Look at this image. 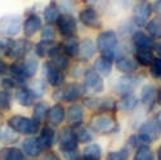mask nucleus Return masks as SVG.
Here are the masks:
<instances>
[{
	"mask_svg": "<svg viewBox=\"0 0 161 160\" xmlns=\"http://www.w3.org/2000/svg\"><path fill=\"white\" fill-rule=\"evenodd\" d=\"M117 35L114 30H107L98 35L97 37V49L99 50L101 56L107 57L110 60L116 58L117 56Z\"/></svg>",
	"mask_w": 161,
	"mask_h": 160,
	"instance_id": "f257e3e1",
	"label": "nucleus"
},
{
	"mask_svg": "<svg viewBox=\"0 0 161 160\" xmlns=\"http://www.w3.org/2000/svg\"><path fill=\"white\" fill-rule=\"evenodd\" d=\"M137 134H138L142 145L150 146L152 142L158 140V137L161 134V120L157 116H153L148 120H146L139 127Z\"/></svg>",
	"mask_w": 161,
	"mask_h": 160,
	"instance_id": "f03ea898",
	"label": "nucleus"
},
{
	"mask_svg": "<svg viewBox=\"0 0 161 160\" xmlns=\"http://www.w3.org/2000/svg\"><path fill=\"white\" fill-rule=\"evenodd\" d=\"M90 128L97 134H114L119 130V124L115 117L107 114H97L90 119Z\"/></svg>",
	"mask_w": 161,
	"mask_h": 160,
	"instance_id": "7ed1b4c3",
	"label": "nucleus"
},
{
	"mask_svg": "<svg viewBox=\"0 0 161 160\" xmlns=\"http://www.w3.org/2000/svg\"><path fill=\"white\" fill-rule=\"evenodd\" d=\"M7 124L14 130L17 134L29 136V137L35 136L40 130V125L37 123H35L32 119L26 117V116H21V115H14V116L9 117Z\"/></svg>",
	"mask_w": 161,
	"mask_h": 160,
	"instance_id": "20e7f679",
	"label": "nucleus"
},
{
	"mask_svg": "<svg viewBox=\"0 0 161 160\" xmlns=\"http://www.w3.org/2000/svg\"><path fill=\"white\" fill-rule=\"evenodd\" d=\"M58 147L61 154L79 150V141L76 137V132L71 127H64L58 133Z\"/></svg>",
	"mask_w": 161,
	"mask_h": 160,
	"instance_id": "39448f33",
	"label": "nucleus"
},
{
	"mask_svg": "<svg viewBox=\"0 0 161 160\" xmlns=\"http://www.w3.org/2000/svg\"><path fill=\"white\" fill-rule=\"evenodd\" d=\"M22 30V22L18 16H5L0 18V34L16 36Z\"/></svg>",
	"mask_w": 161,
	"mask_h": 160,
	"instance_id": "423d86ee",
	"label": "nucleus"
},
{
	"mask_svg": "<svg viewBox=\"0 0 161 160\" xmlns=\"http://www.w3.org/2000/svg\"><path fill=\"white\" fill-rule=\"evenodd\" d=\"M84 88L90 93H101V92H103L102 76L94 69L85 70V72H84Z\"/></svg>",
	"mask_w": 161,
	"mask_h": 160,
	"instance_id": "0eeeda50",
	"label": "nucleus"
},
{
	"mask_svg": "<svg viewBox=\"0 0 161 160\" xmlns=\"http://www.w3.org/2000/svg\"><path fill=\"white\" fill-rule=\"evenodd\" d=\"M30 44L27 40L25 39H18V40H12L9 49L7 52V57L13 60V61H19L26 56V53L29 52Z\"/></svg>",
	"mask_w": 161,
	"mask_h": 160,
	"instance_id": "6e6552de",
	"label": "nucleus"
},
{
	"mask_svg": "<svg viewBox=\"0 0 161 160\" xmlns=\"http://www.w3.org/2000/svg\"><path fill=\"white\" fill-rule=\"evenodd\" d=\"M21 150L25 154V156H29V157H37L44 152L42 143H40L39 138L35 136H30L27 138H25L21 145Z\"/></svg>",
	"mask_w": 161,
	"mask_h": 160,
	"instance_id": "1a4fd4ad",
	"label": "nucleus"
},
{
	"mask_svg": "<svg viewBox=\"0 0 161 160\" xmlns=\"http://www.w3.org/2000/svg\"><path fill=\"white\" fill-rule=\"evenodd\" d=\"M57 27H58L59 34L63 37H71L76 34L77 23H76V20L71 14H63V16H59L57 21Z\"/></svg>",
	"mask_w": 161,
	"mask_h": 160,
	"instance_id": "9d476101",
	"label": "nucleus"
},
{
	"mask_svg": "<svg viewBox=\"0 0 161 160\" xmlns=\"http://www.w3.org/2000/svg\"><path fill=\"white\" fill-rule=\"evenodd\" d=\"M66 119L69 127L76 129L79 127L83 125V120H84V109L83 106H80L77 103H74L69 106V109L66 111Z\"/></svg>",
	"mask_w": 161,
	"mask_h": 160,
	"instance_id": "9b49d317",
	"label": "nucleus"
},
{
	"mask_svg": "<svg viewBox=\"0 0 161 160\" xmlns=\"http://www.w3.org/2000/svg\"><path fill=\"white\" fill-rule=\"evenodd\" d=\"M152 13V5L148 3H139L134 7L133 10V22L136 26H146Z\"/></svg>",
	"mask_w": 161,
	"mask_h": 160,
	"instance_id": "f8f14e48",
	"label": "nucleus"
},
{
	"mask_svg": "<svg viewBox=\"0 0 161 160\" xmlns=\"http://www.w3.org/2000/svg\"><path fill=\"white\" fill-rule=\"evenodd\" d=\"M131 42H133V45H134V48H136V50H142V49L153 50L155 47H156L152 37L148 36L146 32L141 31V30H137V31L133 32Z\"/></svg>",
	"mask_w": 161,
	"mask_h": 160,
	"instance_id": "ddd939ff",
	"label": "nucleus"
},
{
	"mask_svg": "<svg viewBox=\"0 0 161 160\" xmlns=\"http://www.w3.org/2000/svg\"><path fill=\"white\" fill-rule=\"evenodd\" d=\"M40 143H42L44 151L50 150L54 146L57 141V133L52 125H44L42 129L39 130V136H37Z\"/></svg>",
	"mask_w": 161,
	"mask_h": 160,
	"instance_id": "4468645a",
	"label": "nucleus"
},
{
	"mask_svg": "<svg viewBox=\"0 0 161 160\" xmlns=\"http://www.w3.org/2000/svg\"><path fill=\"white\" fill-rule=\"evenodd\" d=\"M43 69H44V75H45L47 82L50 85H53V87H61L63 84V75H62V72L50 61L44 63Z\"/></svg>",
	"mask_w": 161,
	"mask_h": 160,
	"instance_id": "2eb2a0df",
	"label": "nucleus"
},
{
	"mask_svg": "<svg viewBox=\"0 0 161 160\" xmlns=\"http://www.w3.org/2000/svg\"><path fill=\"white\" fill-rule=\"evenodd\" d=\"M79 20L81 21L85 26L92 29H99L101 27V20L99 16L94 8L88 7L85 9H83L81 12L79 13Z\"/></svg>",
	"mask_w": 161,
	"mask_h": 160,
	"instance_id": "dca6fc26",
	"label": "nucleus"
},
{
	"mask_svg": "<svg viewBox=\"0 0 161 160\" xmlns=\"http://www.w3.org/2000/svg\"><path fill=\"white\" fill-rule=\"evenodd\" d=\"M59 93H61L59 98L62 101H64V102H75L83 96L84 88L80 84H77V83H71L69 85H66Z\"/></svg>",
	"mask_w": 161,
	"mask_h": 160,
	"instance_id": "f3484780",
	"label": "nucleus"
},
{
	"mask_svg": "<svg viewBox=\"0 0 161 160\" xmlns=\"http://www.w3.org/2000/svg\"><path fill=\"white\" fill-rule=\"evenodd\" d=\"M137 84H138V77L131 75H123L116 80L115 89L123 96L126 94V93H131V90L137 87Z\"/></svg>",
	"mask_w": 161,
	"mask_h": 160,
	"instance_id": "a211bd4d",
	"label": "nucleus"
},
{
	"mask_svg": "<svg viewBox=\"0 0 161 160\" xmlns=\"http://www.w3.org/2000/svg\"><path fill=\"white\" fill-rule=\"evenodd\" d=\"M96 54V45L90 39H84L81 42H79V49H77V60L85 62L89 61L93 56Z\"/></svg>",
	"mask_w": 161,
	"mask_h": 160,
	"instance_id": "6ab92c4d",
	"label": "nucleus"
},
{
	"mask_svg": "<svg viewBox=\"0 0 161 160\" xmlns=\"http://www.w3.org/2000/svg\"><path fill=\"white\" fill-rule=\"evenodd\" d=\"M64 117H66V110L61 103L53 105L52 107L48 110L47 119L50 123V125H59L61 123H63Z\"/></svg>",
	"mask_w": 161,
	"mask_h": 160,
	"instance_id": "aec40b11",
	"label": "nucleus"
},
{
	"mask_svg": "<svg viewBox=\"0 0 161 160\" xmlns=\"http://www.w3.org/2000/svg\"><path fill=\"white\" fill-rule=\"evenodd\" d=\"M116 106L120 111L123 112H130L133 110H136V107L138 106V98L133 94V93H126L123 94L121 98L119 100V102H116Z\"/></svg>",
	"mask_w": 161,
	"mask_h": 160,
	"instance_id": "412c9836",
	"label": "nucleus"
},
{
	"mask_svg": "<svg viewBox=\"0 0 161 160\" xmlns=\"http://www.w3.org/2000/svg\"><path fill=\"white\" fill-rule=\"evenodd\" d=\"M141 100L148 109H152L157 101V89L152 84H146L141 92Z\"/></svg>",
	"mask_w": 161,
	"mask_h": 160,
	"instance_id": "4be33fe9",
	"label": "nucleus"
},
{
	"mask_svg": "<svg viewBox=\"0 0 161 160\" xmlns=\"http://www.w3.org/2000/svg\"><path fill=\"white\" fill-rule=\"evenodd\" d=\"M40 29H42V18L36 14H32L25 20V23L22 26V30L26 36H32L35 35Z\"/></svg>",
	"mask_w": 161,
	"mask_h": 160,
	"instance_id": "5701e85b",
	"label": "nucleus"
},
{
	"mask_svg": "<svg viewBox=\"0 0 161 160\" xmlns=\"http://www.w3.org/2000/svg\"><path fill=\"white\" fill-rule=\"evenodd\" d=\"M138 67L139 65L137 63V61L130 57H119L116 61V69L126 75H130L134 71H137Z\"/></svg>",
	"mask_w": 161,
	"mask_h": 160,
	"instance_id": "b1692460",
	"label": "nucleus"
},
{
	"mask_svg": "<svg viewBox=\"0 0 161 160\" xmlns=\"http://www.w3.org/2000/svg\"><path fill=\"white\" fill-rule=\"evenodd\" d=\"M18 136L19 134H17L8 124H0V143L13 145L18 142Z\"/></svg>",
	"mask_w": 161,
	"mask_h": 160,
	"instance_id": "393cba45",
	"label": "nucleus"
},
{
	"mask_svg": "<svg viewBox=\"0 0 161 160\" xmlns=\"http://www.w3.org/2000/svg\"><path fill=\"white\" fill-rule=\"evenodd\" d=\"M22 65V72L23 76L26 79H30L32 76H35V74L37 72V67H39V62L34 56H27L25 58L23 62H21Z\"/></svg>",
	"mask_w": 161,
	"mask_h": 160,
	"instance_id": "a878e982",
	"label": "nucleus"
},
{
	"mask_svg": "<svg viewBox=\"0 0 161 160\" xmlns=\"http://www.w3.org/2000/svg\"><path fill=\"white\" fill-rule=\"evenodd\" d=\"M0 160H25V154L16 146L0 149Z\"/></svg>",
	"mask_w": 161,
	"mask_h": 160,
	"instance_id": "bb28decb",
	"label": "nucleus"
},
{
	"mask_svg": "<svg viewBox=\"0 0 161 160\" xmlns=\"http://www.w3.org/2000/svg\"><path fill=\"white\" fill-rule=\"evenodd\" d=\"M94 70L101 75V76H108L112 71V60L107 57H98L94 61Z\"/></svg>",
	"mask_w": 161,
	"mask_h": 160,
	"instance_id": "cd10ccee",
	"label": "nucleus"
},
{
	"mask_svg": "<svg viewBox=\"0 0 161 160\" xmlns=\"http://www.w3.org/2000/svg\"><path fill=\"white\" fill-rule=\"evenodd\" d=\"M48 105L45 102H37L34 106V111H32V120L39 125H42L44 123V120L47 119L48 115Z\"/></svg>",
	"mask_w": 161,
	"mask_h": 160,
	"instance_id": "c85d7f7f",
	"label": "nucleus"
},
{
	"mask_svg": "<svg viewBox=\"0 0 161 160\" xmlns=\"http://www.w3.org/2000/svg\"><path fill=\"white\" fill-rule=\"evenodd\" d=\"M62 50L67 57H76L77 49H79V40L75 36L66 37V40L62 43Z\"/></svg>",
	"mask_w": 161,
	"mask_h": 160,
	"instance_id": "c756f323",
	"label": "nucleus"
},
{
	"mask_svg": "<svg viewBox=\"0 0 161 160\" xmlns=\"http://www.w3.org/2000/svg\"><path fill=\"white\" fill-rule=\"evenodd\" d=\"M75 132H76V137H77L79 143H85V145L90 143V142H93V140H94V137H96V133L92 130L90 127L81 125V127L76 128Z\"/></svg>",
	"mask_w": 161,
	"mask_h": 160,
	"instance_id": "7c9ffc66",
	"label": "nucleus"
},
{
	"mask_svg": "<svg viewBox=\"0 0 161 160\" xmlns=\"http://www.w3.org/2000/svg\"><path fill=\"white\" fill-rule=\"evenodd\" d=\"M58 18H59V9L54 2H50L44 9V20L47 23L53 25V23H57Z\"/></svg>",
	"mask_w": 161,
	"mask_h": 160,
	"instance_id": "2f4dec72",
	"label": "nucleus"
},
{
	"mask_svg": "<svg viewBox=\"0 0 161 160\" xmlns=\"http://www.w3.org/2000/svg\"><path fill=\"white\" fill-rule=\"evenodd\" d=\"M16 100L21 106H23V107H30V106L34 105L35 98L27 88H19L16 92Z\"/></svg>",
	"mask_w": 161,
	"mask_h": 160,
	"instance_id": "473e14b6",
	"label": "nucleus"
},
{
	"mask_svg": "<svg viewBox=\"0 0 161 160\" xmlns=\"http://www.w3.org/2000/svg\"><path fill=\"white\" fill-rule=\"evenodd\" d=\"M155 56L152 50H147V49H142V50H137L136 52V61L138 65L141 66H151L152 62L155 61Z\"/></svg>",
	"mask_w": 161,
	"mask_h": 160,
	"instance_id": "72a5a7b5",
	"label": "nucleus"
},
{
	"mask_svg": "<svg viewBox=\"0 0 161 160\" xmlns=\"http://www.w3.org/2000/svg\"><path fill=\"white\" fill-rule=\"evenodd\" d=\"M81 156H85V157H89V159L101 160V157H102V147L98 143H92L90 142L83 149Z\"/></svg>",
	"mask_w": 161,
	"mask_h": 160,
	"instance_id": "f704fd0d",
	"label": "nucleus"
},
{
	"mask_svg": "<svg viewBox=\"0 0 161 160\" xmlns=\"http://www.w3.org/2000/svg\"><path fill=\"white\" fill-rule=\"evenodd\" d=\"M155 154L151 150L150 146H139L138 149H136V152L133 155V160H153Z\"/></svg>",
	"mask_w": 161,
	"mask_h": 160,
	"instance_id": "c9c22d12",
	"label": "nucleus"
},
{
	"mask_svg": "<svg viewBox=\"0 0 161 160\" xmlns=\"http://www.w3.org/2000/svg\"><path fill=\"white\" fill-rule=\"evenodd\" d=\"M27 89L30 90L31 94L34 96V98H42L47 93L45 84L42 82V80H35V82H31L27 85Z\"/></svg>",
	"mask_w": 161,
	"mask_h": 160,
	"instance_id": "e433bc0d",
	"label": "nucleus"
},
{
	"mask_svg": "<svg viewBox=\"0 0 161 160\" xmlns=\"http://www.w3.org/2000/svg\"><path fill=\"white\" fill-rule=\"evenodd\" d=\"M146 30L153 39H161V20L153 18L146 23Z\"/></svg>",
	"mask_w": 161,
	"mask_h": 160,
	"instance_id": "4c0bfd02",
	"label": "nucleus"
},
{
	"mask_svg": "<svg viewBox=\"0 0 161 160\" xmlns=\"http://www.w3.org/2000/svg\"><path fill=\"white\" fill-rule=\"evenodd\" d=\"M50 60H52L50 62H52L53 65H54L59 71H64L67 67H69V65H70L69 57H67V56L64 54L63 50H62V52H59V53H57L56 56H53Z\"/></svg>",
	"mask_w": 161,
	"mask_h": 160,
	"instance_id": "58836bf2",
	"label": "nucleus"
},
{
	"mask_svg": "<svg viewBox=\"0 0 161 160\" xmlns=\"http://www.w3.org/2000/svg\"><path fill=\"white\" fill-rule=\"evenodd\" d=\"M129 147L124 146V147L119 149L116 151H110L106 155V160H129Z\"/></svg>",
	"mask_w": 161,
	"mask_h": 160,
	"instance_id": "ea45409f",
	"label": "nucleus"
},
{
	"mask_svg": "<svg viewBox=\"0 0 161 160\" xmlns=\"http://www.w3.org/2000/svg\"><path fill=\"white\" fill-rule=\"evenodd\" d=\"M116 109H117L116 102L112 98H99L97 111H99V112H114Z\"/></svg>",
	"mask_w": 161,
	"mask_h": 160,
	"instance_id": "a19ab883",
	"label": "nucleus"
},
{
	"mask_svg": "<svg viewBox=\"0 0 161 160\" xmlns=\"http://www.w3.org/2000/svg\"><path fill=\"white\" fill-rule=\"evenodd\" d=\"M12 106V97L10 93L7 89L0 90V110L2 111H9Z\"/></svg>",
	"mask_w": 161,
	"mask_h": 160,
	"instance_id": "79ce46f5",
	"label": "nucleus"
},
{
	"mask_svg": "<svg viewBox=\"0 0 161 160\" xmlns=\"http://www.w3.org/2000/svg\"><path fill=\"white\" fill-rule=\"evenodd\" d=\"M54 36H56V32L53 30L50 26H47L42 30V34H40V40H42V43L44 44H50L53 43V40H54Z\"/></svg>",
	"mask_w": 161,
	"mask_h": 160,
	"instance_id": "37998d69",
	"label": "nucleus"
},
{
	"mask_svg": "<svg viewBox=\"0 0 161 160\" xmlns=\"http://www.w3.org/2000/svg\"><path fill=\"white\" fill-rule=\"evenodd\" d=\"M150 74L155 77L161 80V58H155V61L152 62V65L150 66Z\"/></svg>",
	"mask_w": 161,
	"mask_h": 160,
	"instance_id": "c03bdc74",
	"label": "nucleus"
},
{
	"mask_svg": "<svg viewBox=\"0 0 161 160\" xmlns=\"http://www.w3.org/2000/svg\"><path fill=\"white\" fill-rule=\"evenodd\" d=\"M126 143H128V147H130V149H138L139 146H143L141 140H139V137H138V134H131L128 138Z\"/></svg>",
	"mask_w": 161,
	"mask_h": 160,
	"instance_id": "a18cd8bd",
	"label": "nucleus"
},
{
	"mask_svg": "<svg viewBox=\"0 0 161 160\" xmlns=\"http://www.w3.org/2000/svg\"><path fill=\"white\" fill-rule=\"evenodd\" d=\"M0 84H2V87H4V89H7V90L18 87V84L12 77H4V79H2V80H0Z\"/></svg>",
	"mask_w": 161,
	"mask_h": 160,
	"instance_id": "49530a36",
	"label": "nucleus"
},
{
	"mask_svg": "<svg viewBox=\"0 0 161 160\" xmlns=\"http://www.w3.org/2000/svg\"><path fill=\"white\" fill-rule=\"evenodd\" d=\"M10 42V39H0V56H7Z\"/></svg>",
	"mask_w": 161,
	"mask_h": 160,
	"instance_id": "de8ad7c7",
	"label": "nucleus"
},
{
	"mask_svg": "<svg viewBox=\"0 0 161 160\" xmlns=\"http://www.w3.org/2000/svg\"><path fill=\"white\" fill-rule=\"evenodd\" d=\"M48 45H49V44H44V43L40 42V43H39V44H36V47H35V53H36V54H37L39 57H44V56L47 54Z\"/></svg>",
	"mask_w": 161,
	"mask_h": 160,
	"instance_id": "09e8293b",
	"label": "nucleus"
},
{
	"mask_svg": "<svg viewBox=\"0 0 161 160\" xmlns=\"http://www.w3.org/2000/svg\"><path fill=\"white\" fill-rule=\"evenodd\" d=\"M42 160H62L56 152H53V151H48L45 152L43 156H42Z\"/></svg>",
	"mask_w": 161,
	"mask_h": 160,
	"instance_id": "8fccbe9b",
	"label": "nucleus"
},
{
	"mask_svg": "<svg viewBox=\"0 0 161 160\" xmlns=\"http://www.w3.org/2000/svg\"><path fill=\"white\" fill-rule=\"evenodd\" d=\"M61 7L62 8H67V10H69V12H72L74 10V4L70 3V0H62V2H61Z\"/></svg>",
	"mask_w": 161,
	"mask_h": 160,
	"instance_id": "3c124183",
	"label": "nucleus"
},
{
	"mask_svg": "<svg viewBox=\"0 0 161 160\" xmlns=\"http://www.w3.org/2000/svg\"><path fill=\"white\" fill-rule=\"evenodd\" d=\"M152 9L157 13L158 16H161V0H156V2L152 4Z\"/></svg>",
	"mask_w": 161,
	"mask_h": 160,
	"instance_id": "603ef678",
	"label": "nucleus"
},
{
	"mask_svg": "<svg viewBox=\"0 0 161 160\" xmlns=\"http://www.w3.org/2000/svg\"><path fill=\"white\" fill-rule=\"evenodd\" d=\"M7 72H8V65L4 61L0 60V75H4Z\"/></svg>",
	"mask_w": 161,
	"mask_h": 160,
	"instance_id": "864d4df0",
	"label": "nucleus"
},
{
	"mask_svg": "<svg viewBox=\"0 0 161 160\" xmlns=\"http://www.w3.org/2000/svg\"><path fill=\"white\" fill-rule=\"evenodd\" d=\"M155 49L157 50V53H158V56H160V58H161V43H158L156 47H155Z\"/></svg>",
	"mask_w": 161,
	"mask_h": 160,
	"instance_id": "5fc2aeb1",
	"label": "nucleus"
},
{
	"mask_svg": "<svg viewBox=\"0 0 161 160\" xmlns=\"http://www.w3.org/2000/svg\"><path fill=\"white\" fill-rule=\"evenodd\" d=\"M157 102L161 105V88H158L157 90Z\"/></svg>",
	"mask_w": 161,
	"mask_h": 160,
	"instance_id": "6e6d98bb",
	"label": "nucleus"
},
{
	"mask_svg": "<svg viewBox=\"0 0 161 160\" xmlns=\"http://www.w3.org/2000/svg\"><path fill=\"white\" fill-rule=\"evenodd\" d=\"M157 159H158V160H161V146H160L158 150H157Z\"/></svg>",
	"mask_w": 161,
	"mask_h": 160,
	"instance_id": "4d7b16f0",
	"label": "nucleus"
},
{
	"mask_svg": "<svg viewBox=\"0 0 161 160\" xmlns=\"http://www.w3.org/2000/svg\"><path fill=\"white\" fill-rule=\"evenodd\" d=\"M77 160H97V159H89V157H85V156H80Z\"/></svg>",
	"mask_w": 161,
	"mask_h": 160,
	"instance_id": "13d9d810",
	"label": "nucleus"
},
{
	"mask_svg": "<svg viewBox=\"0 0 161 160\" xmlns=\"http://www.w3.org/2000/svg\"><path fill=\"white\" fill-rule=\"evenodd\" d=\"M85 2H88V3H93V4H96L98 0H85Z\"/></svg>",
	"mask_w": 161,
	"mask_h": 160,
	"instance_id": "bf43d9fd",
	"label": "nucleus"
},
{
	"mask_svg": "<svg viewBox=\"0 0 161 160\" xmlns=\"http://www.w3.org/2000/svg\"><path fill=\"white\" fill-rule=\"evenodd\" d=\"M156 116H157V117H158V119H160V120H161V111H160V112H158V114H157V115H156Z\"/></svg>",
	"mask_w": 161,
	"mask_h": 160,
	"instance_id": "052dcab7",
	"label": "nucleus"
}]
</instances>
